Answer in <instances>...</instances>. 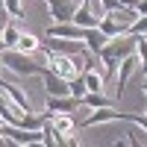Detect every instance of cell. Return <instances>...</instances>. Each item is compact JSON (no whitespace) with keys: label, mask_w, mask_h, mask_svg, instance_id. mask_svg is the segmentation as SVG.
Returning a JSON list of instances; mask_svg holds the SVG:
<instances>
[{"label":"cell","mask_w":147,"mask_h":147,"mask_svg":"<svg viewBox=\"0 0 147 147\" xmlns=\"http://www.w3.org/2000/svg\"><path fill=\"white\" fill-rule=\"evenodd\" d=\"M136 41H138V35H136V32H127V35H118V38H109L100 50H97V59H100L106 77L118 71V65H121V59H124V56L136 53Z\"/></svg>","instance_id":"cell-1"},{"label":"cell","mask_w":147,"mask_h":147,"mask_svg":"<svg viewBox=\"0 0 147 147\" xmlns=\"http://www.w3.org/2000/svg\"><path fill=\"white\" fill-rule=\"evenodd\" d=\"M0 65L9 68L15 77H38L44 71L41 62H35L32 53H21L18 47H6V50H0Z\"/></svg>","instance_id":"cell-2"},{"label":"cell","mask_w":147,"mask_h":147,"mask_svg":"<svg viewBox=\"0 0 147 147\" xmlns=\"http://www.w3.org/2000/svg\"><path fill=\"white\" fill-rule=\"evenodd\" d=\"M47 124L56 129V144H80V138L74 136V132H77V124H74L71 115L50 112V115H47Z\"/></svg>","instance_id":"cell-3"},{"label":"cell","mask_w":147,"mask_h":147,"mask_svg":"<svg viewBox=\"0 0 147 147\" xmlns=\"http://www.w3.org/2000/svg\"><path fill=\"white\" fill-rule=\"evenodd\" d=\"M112 121H132V112H118L115 106H100L91 115H85L80 127L85 129V127H97V124H112Z\"/></svg>","instance_id":"cell-4"},{"label":"cell","mask_w":147,"mask_h":147,"mask_svg":"<svg viewBox=\"0 0 147 147\" xmlns=\"http://www.w3.org/2000/svg\"><path fill=\"white\" fill-rule=\"evenodd\" d=\"M47 38H59V41H82V38H85V30L77 27L74 21L50 24V27H47Z\"/></svg>","instance_id":"cell-5"},{"label":"cell","mask_w":147,"mask_h":147,"mask_svg":"<svg viewBox=\"0 0 147 147\" xmlns=\"http://www.w3.org/2000/svg\"><path fill=\"white\" fill-rule=\"evenodd\" d=\"M136 68H138V56L136 53H129V56H124L121 59V65H118V88H115V103L124 97V91H127V82H129V77L136 74Z\"/></svg>","instance_id":"cell-6"},{"label":"cell","mask_w":147,"mask_h":147,"mask_svg":"<svg viewBox=\"0 0 147 147\" xmlns=\"http://www.w3.org/2000/svg\"><path fill=\"white\" fill-rule=\"evenodd\" d=\"M80 0H47V12H50V24H65L74 18Z\"/></svg>","instance_id":"cell-7"},{"label":"cell","mask_w":147,"mask_h":147,"mask_svg":"<svg viewBox=\"0 0 147 147\" xmlns=\"http://www.w3.org/2000/svg\"><path fill=\"white\" fill-rule=\"evenodd\" d=\"M38 77H41V82H44V88H47L50 97H65V94H71V82L62 80V77H56L53 71H47V65H44V71L38 74Z\"/></svg>","instance_id":"cell-8"},{"label":"cell","mask_w":147,"mask_h":147,"mask_svg":"<svg viewBox=\"0 0 147 147\" xmlns=\"http://www.w3.org/2000/svg\"><path fill=\"white\" fill-rule=\"evenodd\" d=\"M0 91H3V94L9 97V100L15 103V106L21 109V112H24V115H32V103H30V97L24 94V91L18 88V85H12V82H6V80H0Z\"/></svg>","instance_id":"cell-9"},{"label":"cell","mask_w":147,"mask_h":147,"mask_svg":"<svg viewBox=\"0 0 147 147\" xmlns=\"http://www.w3.org/2000/svg\"><path fill=\"white\" fill-rule=\"evenodd\" d=\"M77 27H82V30H94L97 24H100V15H94V9L91 6H85V3H80L77 6V12H74V18H71Z\"/></svg>","instance_id":"cell-10"},{"label":"cell","mask_w":147,"mask_h":147,"mask_svg":"<svg viewBox=\"0 0 147 147\" xmlns=\"http://www.w3.org/2000/svg\"><path fill=\"white\" fill-rule=\"evenodd\" d=\"M80 109V100L77 97H71V94H65V97H50L47 94V112H65V115H71V112H77Z\"/></svg>","instance_id":"cell-11"},{"label":"cell","mask_w":147,"mask_h":147,"mask_svg":"<svg viewBox=\"0 0 147 147\" xmlns=\"http://www.w3.org/2000/svg\"><path fill=\"white\" fill-rule=\"evenodd\" d=\"M82 82H85V91H103L106 88V74L100 68H85L82 74Z\"/></svg>","instance_id":"cell-12"},{"label":"cell","mask_w":147,"mask_h":147,"mask_svg":"<svg viewBox=\"0 0 147 147\" xmlns=\"http://www.w3.org/2000/svg\"><path fill=\"white\" fill-rule=\"evenodd\" d=\"M97 30H100L106 38H118V35H127V32H129L127 24H118L115 18H109V15H100V24H97Z\"/></svg>","instance_id":"cell-13"},{"label":"cell","mask_w":147,"mask_h":147,"mask_svg":"<svg viewBox=\"0 0 147 147\" xmlns=\"http://www.w3.org/2000/svg\"><path fill=\"white\" fill-rule=\"evenodd\" d=\"M100 106H115V100H109L103 91H85L80 100V109H100Z\"/></svg>","instance_id":"cell-14"},{"label":"cell","mask_w":147,"mask_h":147,"mask_svg":"<svg viewBox=\"0 0 147 147\" xmlns=\"http://www.w3.org/2000/svg\"><path fill=\"white\" fill-rule=\"evenodd\" d=\"M18 50H21V53H38V50H41L38 35H32V32H21V38H18Z\"/></svg>","instance_id":"cell-15"},{"label":"cell","mask_w":147,"mask_h":147,"mask_svg":"<svg viewBox=\"0 0 147 147\" xmlns=\"http://www.w3.org/2000/svg\"><path fill=\"white\" fill-rule=\"evenodd\" d=\"M82 41H85V47H88L91 53H97V50H100V47H103L109 38H106V35H103L100 30L94 27V30H85V38H82Z\"/></svg>","instance_id":"cell-16"},{"label":"cell","mask_w":147,"mask_h":147,"mask_svg":"<svg viewBox=\"0 0 147 147\" xmlns=\"http://www.w3.org/2000/svg\"><path fill=\"white\" fill-rule=\"evenodd\" d=\"M0 38H3V47H18V38H21V30L15 27V24H6L3 27V35H0Z\"/></svg>","instance_id":"cell-17"},{"label":"cell","mask_w":147,"mask_h":147,"mask_svg":"<svg viewBox=\"0 0 147 147\" xmlns=\"http://www.w3.org/2000/svg\"><path fill=\"white\" fill-rule=\"evenodd\" d=\"M136 56L141 59V71H147V35H138V41H136Z\"/></svg>","instance_id":"cell-18"},{"label":"cell","mask_w":147,"mask_h":147,"mask_svg":"<svg viewBox=\"0 0 147 147\" xmlns=\"http://www.w3.org/2000/svg\"><path fill=\"white\" fill-rule=\"evenodd\" d=\"M71 97H77V100L85 97V82H82V77H74V80H71Z\"/></svg>","instance_id":"cell-19"},{"label":"cell","mask_w":147,"mask_h":147,"mask_svg":"<svg viewBox=\"0 0 147 147\" xmlns=\"http://www.w3.org/2000/svg\"><path fill=\"white\" fill-rule=\"evenodd\" d=\"M129 32H136V35H147V15H138L136 21H132Z\"/></svg>","instance_id":"cell-20"},{"label":"cell","mask_w":147,"mask_h":147,"mask_svg":"<svg viewBox=\"0 0 147 147\" xmlns=\"http://www.w3.org/2000/svg\"><path fill=\"white\" fill-rule=\"evenodd\" d=\"M124 136H127V138H124V144H141V136H147V132H144V129L138 132L136 127H129V129L124 132Z\"/></svg>","instance_id":"cell-21"},{"label":"cell","mask_w":147,"mask_h":147,"mask_svg":"<svg viewBox=\"0 0 147 147\" xmlns=\"http://www.w3.org/2000/svg\"><path fill=\"white\" fill-rule=\"evenodd\" d=\"M6 12L12 18H24V6H21V0H6Z\"/></svg>","instance_id":"cell-22"},{"label":"cell","mask_w":147,"mask_h":147,"mask_svg":"<svg viewBox=\"0 0 147 147\" xmlns=\"http://www.w3.org/2000/svg\"><path fill=\"white\" fill-rule=\"evenodd\" d=\"M136 12H138V15H147V0H138V3H136Z\"/></svg>","instance_id":"cell-23"},{"label":"cell","mask_w":147,"mask_h":147,"mask_svg":"<svg viewBox=\"0 0 147 147\" xmlns=\"http://www.w3.org/2000/svg\"><path fill=\"white\" fill-rule=\"evenodd\" d=\"M0 18H12L9 12H6V0H0Z\"/></svg>","instance_id":"cell-24"},{"label":"cell","mask_w":147,"mask_h":147,"mask_svg":"<svg viewBox=\"0 0 147 147\" xmlns=\"http://www.w3.org/2000/svg\"><path fill=\"white\" fill-rule=\"evenodd\" d=\"M118 3H121V6H129V9H136V3H138V0H118Z\"/></svg>","instance_id":"cell-25"},{"label":"cell","mask_w":147,"mask_h":147,"mask_svg":"<svg viewBox=\"0 0 147 147\" xmlns=\"http://www.w3.org/2000/svg\"><path fill=\"white\" fill-rule=\"evenodd\" d=\"M0 124H3V118H0ZM9 144H12V141H9L6 136H0V147H9Z\"/></svg>","instance_id":"cell-26"},{"label":"cell","mask_w":147,"mask_h":147,"mask_svg":"<svg viewBox=\"0 0 147 147\" xmlns=\"http://www.w3.org/2000/svg\"><path fill=\"white\" fill-rule=\"evenodd\" d=\"M9 21H12V18H0V35H3V27H6Z\"/></svg>","instance_id":"cell-27"},{"label":"cell","mask_w":147,"mask_h":147,"mask_svg":"<svg viewBox=\"0 0 147 147\" xmlns=\"http://www.w3.org/2000/svg\"><path fill=\"white\" fill-rule=\"evenodd\" d=\"M141 91L147 94V74H144V82H141Z\"/></svg>","instance_id":"cell-28"},{"label":"cell","mask_w":147,"mask_h":147,"mask_svg":"<svg viewBox=\"0 0 147 147\" xmlns=\"http://www.w3.org/2000/svg\"><path fill=\"white\" fill-rule=\"evenodd\" d=\"M144 74H147V71H144Z\"/></svg>","instance_id":"cell-29"}]
</instances>
